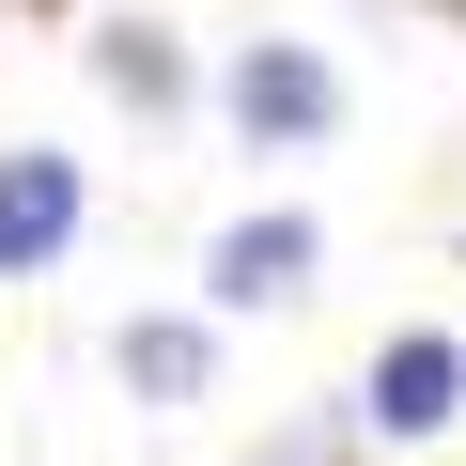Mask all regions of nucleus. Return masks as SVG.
Segmentation results:
<instances>
[{
    "label": "nucleus",
    "mask_w": 466,
    "mask_h": 466,
    "mask_svg": "<svg viewBox=\"0 0 466 466\" xmlns=\"http://www.w3.org/2000/svg\"><path fill=\"white\" fill-rule=\"evenodd\" d=\"M451 404H466V342H451V327H404V342L373 358V389H358L373 435H451Z\"/></svg>",
    "instance_id": "1"
},
{
    "label": "nucleus",
    "mask_w": 466,
    "mask_h": 466,
    "mask_svg": "<svg viewBox=\"0 0 466 466\" xmlns=\"http://www.w3.org/2000/svg\"><path fill=\"white\" fill-rule=\"evenodd\" d=\"M63 233H78V156H0V280H32V265H63Z\"/></svg>",
    "instance_id": "2"
},
{
    "label": "nucleus",
    "mask_w": 466,
    "mask_h": 466,
    "mask_svg": "<svg viewBox=\"0 0 466 466\" xmlns=\"http://www.w3.org/2000/svg\"><path fill=\"white\" fill-rule=\"evenodd\" d=\"M233 125H249V140H327L342 125V78L311 47H249V63H233Z\"/></svg>",
    "instance_id": "3"
},
{
    "label": "nucleus",
    "mask_w": 466,
    "mask_h": 466,
    "mask_svg": "<svg viewBox=\"0 0 466 466\" xmlns=\"http://www.w3.org/2000/svg\"><path fill=\"white\" fill-rule=\"evenodd\" d=\"M311 280V218H233L218 249H202V296L218 311H265V296H296Z\"/></svg>",
    "instance_id": "4"
},
{
    "label": "nucleus",
    "mask_w": 466,
    "mask_h": 466,
    "mask_svg": "<svg viewBox=\"0 0 466 466\" xmlns=\"http://www.w3.org/2000/svg\"><path fill=\"white\" fill-rule=\"evenodd\" d=\"M202 358H218V342H202L187 311H140V327H125V389H156V404H187V389H202Z\"/></svg>",
    "instance_id": "5"
},
{
    "label": "nucleus",
    "mask_w": 466,
    "mask_h": 466,
    "mask_svg": "<svg viewBox=\"0 0 466 466\" xmlns=\"http://www.w3.org/2000/svg\"><path fill=\"white\" fill-rule=\"evenodd\" d=\"M94 78H109L125 109H171V94H187V63H171V32H109V47H94Z\"/></svg>",
    "instance_id": "6"
},
{
    "label": "nucleus",
    "mask_w": 466,
    "mask_h": 466,
    "mask_svg": "<svg viewBox=\"0 0 466 466\" xmlns=\"http://www.w3.org/2000/svg\"><path fill=\"white\" fill-rule=\"evenodd\" d=\"M249 466H342V420H296L280 451H249Z\"/></svg>",
    "instance_id": "7"
}]
</instances>
